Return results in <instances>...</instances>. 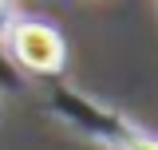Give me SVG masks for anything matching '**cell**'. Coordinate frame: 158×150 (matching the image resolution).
Instances as JSON below:
<instances>
[{"mask_svg": "<svg viewBox=\"0 0 158 150\" xmlns=\"http://www.w3.org/2000/svg\"><path fill=\"white\" fill-rule=\"evenodd\" d=\"M48 111L56 115L59 123H67L75 134L91 138V142H103V146H115V150L138 131L123 111L99 103L95 95L79 91V87H71V83H63L59 75L48 79Z\"/></svg>", "mask_w": 158, "mask_h": 150, "instance_id": "6da1fadb", "label": "cell"}, {"mask_svg": "<svg viewBox=\"0 0 158 150\" xmlns=\"http://www.w3.org/2000/svg\"><path fill=\"white\" fill-rule=\"evenodd\" d=\"M0 48L8 52V59L20 71L40 75V79H56L67 67V40H63V32L56 24L40 20V16L12 12V20L0 32Z\"/></svg>", "mask_w": 158, "mask_h": 150, "instance_id": "7a4b0ae2", "label": "cell"}, {"mask_svg": "<svg viewBox=\"0 0 158 150\" xmlns=\"http://www.w3.org/2000/svg\"><path fill=\"white\" fill-rule=\"evenodd\" d=\"M8 20H12V0H0V32H4Z\"/></svg>", "mask_w": 158, "mask_h": 150, "instance_id": "277c9868", "label": "cell"}, {"mask_svg": "<svg viewBox=\"0 0 158 150\" xmlns=\"http://www.w3.org/2000/svg\"><path fill=\"white\" fill-rule=\"evenodd\" d=\"M118 150H158V138H154V134H146L142 127H138V131L131 134V138H127Z\"/></svg>", "mask_w": 158, "mask_h": 150, "instance_id": "3957f363", "label": "cell"}]
</instances>
